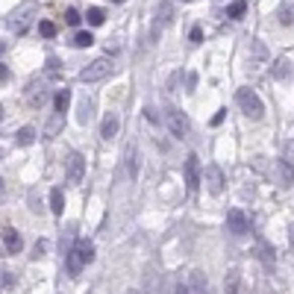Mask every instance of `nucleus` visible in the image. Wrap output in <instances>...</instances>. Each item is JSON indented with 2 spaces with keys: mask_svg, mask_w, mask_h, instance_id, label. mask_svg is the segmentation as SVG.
Returning a JSON list of instances; mask_svg holds the SVG:
<instances>
[{
  "mask_svg": "<svg viewBox=\"0 0 294 294\" xmlns=\"http://www.w3.org/2000/svg\"><path fill=\"white\" fill-rule=\"evenodd\" d=\"M183 3H191V0H183Z\"/></svg>",
  "mask_w": 294,
  "mask_h": 294,
  "instance_id": "49530a36",
  "label": "nucleus"
},
{
  "mask_svg": "<svg viewBox=\"0 0 294 294\" xmlns=\"http://www.w3.org/2000/svg\"><path fill=\"white\" fill-rule=\"evenodd\" d=\"M47 94H50V91H47V86H44V83H41V88L35 86V83L27 88V100H30V106H35V109L47 103Z\"/></svg>",
  "mask_w": 294,
  "mask_h": 294,
  "instance_id": "2eb2a0df",
  "label": "nucleus"
},
{
  "mask_svg": "<svg viewBox=\"0 0 294 294\" xmlns=\"http://www.w3.org/2000/svg\"><path fill=\"white\" fill-rule=\"evenodd\" d=\"M3 244H6V250H9V253H21L24 239H21V232H18L15 226H6V229H3Z\"/></svg>",
  "mask_w": 294,
  "mask_h": 294,
  "instance_id": "ddd939ff",
  "label": "nucleus"
},
{
  "mask_svg": "<svg viewBox=\"0 0 294 294\" xmlns=\"http://www.w3.org/2000/svg\"><path fill=\"white\" fill-rule=\"evenodd\" d=\"M50 209H53V215L65 212V194H62V189H50Z\"/></svg>",
  "mask_w": 294,
  "mask_h": 294,
  "instance_id": "412c9836",
  "label": "nucleus"
},
{
  "mask_svg": "<svg viewBox=\"0 0 294 294\" xmlns=\"http://www.w3.org/2000/svg\"><path fill=\"white\" fill-rule=\"evenodd\" d=\"M271 77L279 80V83H282V80H288V77H291V62H288V59H277V65L271 68Z\"/></svg>",
  "mask_w": 294,
  "mask_h": 294,
  "instance_id": "a211bd4d",
  "label": "nucleus"
},
{
  "mask_svg": "<svg viewBox=\"0 0 294 294\" xmlns=\"http://www.w3.org/2000/svg\"><path fill=\"white\" fill-rule=\"evenodd\" d=\"M191 41H194V44H200V41H203V30H200V27H194V30H191Z\"/></svg>",
  "mask_w": 294,
  "mask_h": 294,
  "instance_id": "f704fd0d",
  "label": "nucleus"
},
{
  "mask_svg": "<svg viewBox=\"0 0 294 294\" xmlns=\"http://www.w3.org/2000/svg\"><path fill=\"white\" fill-rule=\"evenodd\" d=\"M226 118V109H218V115H215V118H212V124H215V127H218V124L224 121Z\"/></svg>",
  "mask_w": 294,
  "mask_h": 294,
  "instance_id": "e433bc0d",
  "label": "nucleus"
},
{
  "mask_svg": "<svg viewBox=\"0 0 294 294\" xmlns=\"http://www.w3.org/2000/svg\"><path fill=\"white\" fill-rule=\"evenodd\" d=\"M68 103H71V88H59L56 97H53V109H56V112H65Z\"/></svg>",
  "mask_w": 294,
  "mask_h": 294,
  "instance_id": "4be33fe9",
  "label": "nucleus"
},
{
  "mask_svg": "<svg viewBox=\"0 0 294 294\" xmlns=\"http://www.w3.org/2000/svg\"><path fill=\"white\" fill-rule=\"evenodd\" d=\"M173 294H191L189 285H183V282H177V288H173Z\"/></svg>",
  "mask_w": 294,
  "mask_h": 294,
  "instance_id": "4c0bfd02",
  "label": "nucleus"
},
{
  "mask_svg": "<svg viewBox=\"0 0 294 294\" xmlns=\"http://www.w3.org/2000/svg\"><path fill=\"white\" fill-rule=\"evenodd\" d=\"M226 229H229L232 236H239V239H242V236L250 232V218L244 215L242 209H229V212H226Z\"/></svg>",
  "mask_w": 294,
  "mask_h": 294,
  "instance_id": "423d86ee",
  "label": "nucleus"
},
{
  "mask_svg": "<svg viewBox=\"0 0 294 294\" xmlns=\"http://www.w3.org/2000/svg\"><path fill=\"white\" fill-rule=\"evenodd\" d=\"M6 285H12V274H0V288H6Z\"/></svg>",
  "mask_w": 294,
  "mask_h": 294,
  "instance_id": "c9c22d12",
  "label": "nucleus"
},
{
  "mask_svg": "<svg viewBox=\"0 0 294 294\" xmlns=\"http://www.w3.org/2000/svg\"><path fill=\"white\" fill-rule=\"evenodd\" d=\"M168 127H171V133H173V139H186L191 133V121H189V115L186 112H180V109H168Z\"/></svg>",
  "mask_w": 294,
  "mask_h": 294,
  "instance_id": "39448f33",
  "label": "nucleus"
},
{
  "mask_svg": "<svg viewBox=\"0 0 294 294\" xmlns=\"http://www.w3.org/2000/svg\"><path fill=\"white\" fill-rule=\"evenodd\" d=\"M282 159L285 162H294V141H285L282 144Z\"/></svg>",
  "mask_w": 294,
  "mask_h": 294,
  "instance_id": "2f4dec72",
  "label": "nucleus"
},
{
  "mask_svg": "<svg viewBox=\"0 0 294 294\" xmlns=\"http://www.w3.org/2000/svg\"><path fill=\"white\" fill-rule=\"evenodd\" d=\"M118 130H121V118H118V112H109L103 118V127H100V136H103L106 141H112L115 136H118Z\"/></svg>",
  "mask_w": 294,
  "mask_h": 294,
  "instance_id": "f8f14e48",
  "label": "nucleus"
},
{
  "mask_svg": "<svg viewBox=\"0 0 294 294\" xmlns=\"http://www.w3.org/2000/svg\"><path fill=\"white\" fill-rule=\"evenodd\" d=\"M86 18H88V24H91V27H100V24L106 21V12L100 9V6H91Z\"/></svg>",
  "mask_w": 294,
  "mask_h": 294,
  "instance_id": "393cba45",
  "label": "nucleus"
},
{
  "mask_svg": "<svg viewBox=\"0 0 294 294\" xmlns=\"http://www.w3.org/2000/svg\"><path fill=\"white\" fill-rule=\"evenodd\" d=\"M38 15V3L35 0H24L18 9H12V15H9V30L12 33H18V35H24L27 30H30V24H33V18Z\"/></svg>",
  "mask_w": 294,
  "mask_h": 294,
  "instance_id": "f257e3e1",
  "label": "nucleus"
},
{
  "mask_svg": "<svg viewBox=\"0 0 294 294\" xmlns=\"http://www.w3.org/2000/svg\"><path fill=\"white\" fill-rule=\"evenodd\" d=\"M183 77H186V74H183V68H180V71H173L171 77H168V91H171V94H173V91H180L177 86L183 83Z\"/></svg>",
  "mask_w": 294,
  "mask_h": 294,
  "instance_id": "cd10ccee",
  "label": "nucleus"
},
{
  "mask_svg": "<svg viewBox=\"0 0 294 294\" xmlns=\"http://www.w3.org/2000/svg\"><path fill=\"white\" fill-rule=\"evenodd\" d=\"M288 239H291V247H294V226H288Z\"/></svg>",
  "mask_w": 294,
  "mask_h": 294,
  "instance_id": "a19ab883",
  "label": "nucleus"
},
{
  "mask_svg": "<svg viewBox=\"0 0 294 294\" xmlns=\"http://www.w3.org/2000/svg\"><path fill=\"white\" fill-rule=\"evenodd\" d=\"M112 3H121V0H112Z\"/></svg>",
  "mask_w": 294,
  "mask_h": 294,
  "instance_id": "a18cd8bd",
  "label": "nucleus"
},
{
  "mask_svg": "<svg viewBox=\"0 0 294 294\" xmlns=\"http://www.w3.org/2000/svg\"><path fill=\"white\" fill-rule=\"evenodd\" d=\"M83 177H86V159H83L80 150H71L68 153V183L71 186H80Z\"/></svg>",
  "mask_w": 294,
  "mask_h": 294,
  "instance_id": "0eeeda50",
  "label": "nucleus"
},
{
  "mask_svg": "<svg viewBox=\"0 0 294 294\" xmlns=\"http://www.w3.org/2000/svg\"><path fill=\"white\" fill-rule=\"evenodd\" d=\"M141 171V153H139V147H127V173H130V180H136Z\"/></svg>",
  "mask_w": 294,
  "mask_h": 294,
  "instance_id": "4468645a",
  "label": "nucleus"
},
{
  "mask_svg": "<svg viewBox=\"0 0 294 294\" xmlns=\"http://www.w3.org/2000/svg\"><path fill=\"white\" fill-rule=\"evenodd\" d=\"M15 141L21 144V147H30V144L35 141V130L33 127H21V130L15 133Z\"/></svg>",
  "mask_w": 294,
  "mask_h": 294,
  "instance_id": "b1692460",
  "label": "nucleus"
},
{
  "mask_svg": "<svg viewBox=\"0 0 294 294\" xmlns=\"http://www.w3.org/2000/svg\"><path fill=\"white\" fill-rule=\"evenodd\" d=\"M191 294H209V282L203 277V271H194L191 274Z\"/></svg>",
  "mask_w": 294,
  "mask_h": 294,
  "instance_id": "aec40b11",
  "label": "nucleus"
},
{
  "mask_svg": "<svg viewBox=\"0 0 294 294\" xmlns=\"http://www.w3.org/2000/svg\"><path fill=\"white\" fill-rule=\"evenodd\" d=\"M3 50H6V44H3V41H0V56H3Z\"/></svg>",
  "mask_w": 294,
  "mask_h": 294,
  "instance_id": "79ce46f5",
  "label": "nucleus"
},
{
  "mask_svg": "<svg viewBox=\"0 0 294 294\" xmlns=\"http://www.w3.org/2000/svg\"><path fill=\"white\" fill-rule=\"evenodd\" d=\"M6 80H9V68L0 62V83H6Z\"/></svg>",
  "mask_w": 294,
  "mask_h": 294,
  "instance_id": "58836bf2",
  "label": "nucleus"
},
{
  "mask_svg": "<svg viewBox=\"0 0 294 294\" xmlns=\"http://www.w3.org/2000/svg\"><path fill=\"white\" fill-rule=\"evenodd\" d=\"M173 21V3L171 0H159V6H156V24H153V35L162 33L168 24Z\"/></svg>",
  "mask_w": 294,
  "mask_h": 294,
  "instance_id": "9d476101",
  "label": "nucleus"
},
{
  "mask_svg": "<svg viewBox=\"0 0 294 294\" xmlns=\"http://www.w3.org/2000/svg\"><path fill=\"white\" fill-rule=\"evenodd\" d=\"M6 200V183H3V177H0V203Z\"/></svg>",
  "mask_w": 294,
  "mask_h": 294,
  "instance_id": "ea45409f",
  "label": "nucleus"
},
{
  "mask_svg": "<svg viewBox=\"0 0 294 294\" xmlns=\"http://www.w3.org/2000/svg\"><path fill=\"white\" fill-rule=\"evenodd\" d=\"M77 121L83 124V127L94 121V100L91 97H83L80 100V106H77Z\"/></svg>",
  "mask_w": 294,
  "mask_h": 294,
  "instance_id": "dca6fc26",
  "label": "nucleus"
},
{
  "mask_svg": "<svg viewBox=\"0 0 294 294\" xmlns=\"http://www.w3.org/2000/svg\"><path fill=\"white\" fill-rule=\"evenodd\" d=\"M274 173H277V180H279V186H282V189H291V186H294V168H291V162L277 159V162H274Z\"/></svg>",
  "mask_w": 294,
  "mask_h": 294,
  "instance_id": "9b49d317",
  "label": "nucleus"
},
{
  "mask_svg": "<svg viewBox=\"0 0 294 294\" xmlns=\"http://www.w3.org/2000/svg\"><path fill=\"white\" fill-rule=\"evenodd\" d=\"M74 44H77V47H91V44H94V35L91 33H77L74 35Z\"/></svg>",
  "mask_w": 294,
  "mask_h": 294,
  "instance_id": "bb28decb",
  "label": "nucleus"
},
{
  "mask_svg": "<svg viewBox=\"0 0 294 294\" xmlns=\"http://www.w3.org/2000/svg\"><path fill=\"white\" fill-rule=\"evenodd\" d=\"M247 50H250V59H253V62H268V47L262 44L259 38H253Z\"/></svg>",
  "mask_w": 294,
  "mask_h": 294,
  "instance_id": "6ab92c4d",
  "label": "nucleus"
},
{
  "mask_svg": "<svg viewBox=\"0 0 294 294\" xmlns=\"http://www.w3.org/2000/svg\"><path fill=\"white\" fill-rule=\"evenodd\" d=\"M112 71H115L112 59H109V56H97L94 62H88L86 68L80 71V83H100V80H106Z\"/></svg>",
  "mask_w": 294,
  "mask_h": 294,
  "instance_id": "7ed1b4c3",
  "label": "nucleus"
},
{
  "mask_svg": "<svg viewBox=\"0 0 294 294\" xmlns=\"http://www.w3.org/2000/svg\"><path fill=\"white\" fill-rule=\"evenodd\" d=\"M127 294H139V291H136V288H130V291H127Z\"/></svg>",
  "mask_w": 294,
  "mask_h": 294,
  "instance_id": "c03bdc74",
  "label": "nucleus"
},
{
  "mask_svg": "<svg viewBox=\"0 0 294 294\" xmlns=\"http://www.w3.org/2000/svg\"><path fill=\"white\" fill-rule=\"evenodd\" d=\"M244 12H247V3H244V0H236V3H232V6L226 9V15L232 18V21H239V18H242Z\"/></svg>",
  "mask_w": 294,
  "mask_h": 294,
  "instance_id": "a878e982",
  "label": "nucleus"
},
{
  "mask_svg": "<svg viewBox=\"0 0 294 294\" xmlns=\"http://www.w3.org/2000/svg\"><path fill=\"white\" fill-rule=\"evenodd\" d=\"M65 256H68V274L71 277H77V274L83 271V265L94 262V247H91L88 242H80V244H74Z\"/></svg>",
  "mask_w": 294,
  "mask_h": 294,
  "instance_id": "f03ea898",
  "label": "nucleus"
},
{
  "mask_svg": "<svg viewBox=\"0 0 294 294\" xmlns=\"http://www.w3.org/2000/svg\"><path fill=\"white\" fill-rule=\"evenodd\" d=\"M239 106H242L244 115L253 118V121H259L262 115H265V103H262V97L253 88H239Z\"/></svg>",
  "mask_w": 294,
  "mask_h": 294,
  "instance_id": "20e7f679",
  "label": "nucleus"
},
{
  "mask_svg": "<svg viewBox=\"0 0 294 294\" xmlns=\"http://www.w3.org/2000/svg\"><path fill=\"white\" fill-rule=\"evenodd\" d=\"M0 124H3V103H0Z\"/></svg>",
  "mask_w": 294,
  "mask_h": 294,
  "instance_id": "37998d69",
  "label": "nucleus"
},
{
  "mask_svg": "<svg viewBox=\"0 0 294 294\" xmlns=\"http://www.w3.org/2000/svg\"><path fill=\"white\" fill-rule=\"evenodd\" d=\"M194 88H197V74H186V91H194Z\"/></svg>",
  "mask_w": 294,
  "mask_h": 294,
  "instance_id": "72a5a7b5",
  "label": "nucleus"
},
{
  "mask_svg": "<svg viewBox=\"0 0 294 294\" xmlns=\"http://www.w3.org/2000/svg\"><path fill=\"white\" fill-rule=\"evenodd\" d=\"M44 250H47V244H44V242H35L33 253H30V259H41V256H44Z\"/></svg>",
  "mask_w": 294,
  "mask_h": 294,
  "instance_id": "473e14b6",
  "label": "nucleus"
},
{
  "mask_svg": "<svg viewBox=\"0 0 294 294\" xmlns=\"http://www.w3.org/2000/svg\"><path fill=\"white\" fill-rule=\"evenodd\" d=\"M80 21H83V18H80V12H77V9H68V12H65V24H68V27H77Z\"/></svg>",
  "mask_w": 294,
  "mask_h": 294,
  "instance_id": "7c9ffc66",
  "label": "nucleus"
},
{
  "mask_svg": "<svg viewBox=\"0 0 294 294\" xmlns=\"http://www.w3.org/2000/svg\"><path fill=\"white\" fill-rule=\"evenodd\" d=\"M62 124H65V112H53V118H50V124H47V130H44V136L53 139V136L62 130Z\"/></svg>",
  "mask_w": 294,
  "mask_h": 294,
  "instance_id": "5701e85b",
  "label": "nucleus"
},
{
  "mask_svg": "<svg viewBox=\"0 0 294 294\" xmlns=\"http://www.w3.org/2000/svg\"><path fill=\"white\" fill-rule=\"evenodd\" d=\"M203 183V171H200V159L191 153L186 159V189L189 191H197V186Z\"/></svg>",
  "mask_w": 294,
  "mask_h": 294,
  "instance_id": "6e6552de",
  "label": "nucleus"
},
{
  "mask_svg": "<svg viewBox=\"0 0 294 294\" xmlns=\"http://www.w3.org/2000/svg\"><path fill=\"white\" fill-rule=\"evenodd\" d=\"M203 180H206V189L209 194H221L224 191V171L218 168V165H206V171H203Z\"/></svg>",
  "mask_w": 294,
  "mask_h": 294,
  "instance_id": "1a4fd4ad",
  "label": "nucleus"
},
{
  "mask_svg": "<svg viewBox=\"0 0 294 294\" xmlns=\"http://www.w3.org/2000/svg\"><path fill=\"white\" fill-rule=\"evenodd\" d=\"M38 33L44 35V38H53V35H56V24H53V21H41V24H38Z\"/></svg>",
  "mask_w": 294,
  "mask_h": 294,
  "instance_id": "c85d7f7f",
  "label": "nucleus"
},
{
  "mask_svg": "<svg viewBox=\"0 0 294 294\" xmlns=\"http://www.w3.org/2000/svg\"><path fill=\"white\" fill-rule=\"evenodd\" d=\"M209 294H212V291H209Z\"/></svg>",
  "mask_w": 294,
  "mask_h": 294,
  "instance_id": "de8ad7c7",
  "label": "nucleus"
},
{
  "mask_svg": "<svg viewBox=\"0 0 294 294\" xmlns=\"http://www.w3.org/2000/svg\"><path fill=\"white\" fill-rule=\"evenodd\" d=\"M279 24H291V3H282V9H279Z\"/></svg>",
  "mask_w": 294,
  "mask_h": 294,
  "instance_id": "c756f323",
  "label": "nucleus"
},
{
  "mask_svg": "<svg viewBox=\"0 0 294 294\" xmlns=\"http://www.w3.org/2000/svg\"><path fill=\"white\" fill-rule=\"evenodd\" d=\"M239 282H242L239 268H229L226 271V279H224V294H239Z\"/></svg>",
  "mask_w": 294,
  "mask_h": 294,
  "instance_id": "f3484780",
  "label": "nucleus"
}]
</instances>
